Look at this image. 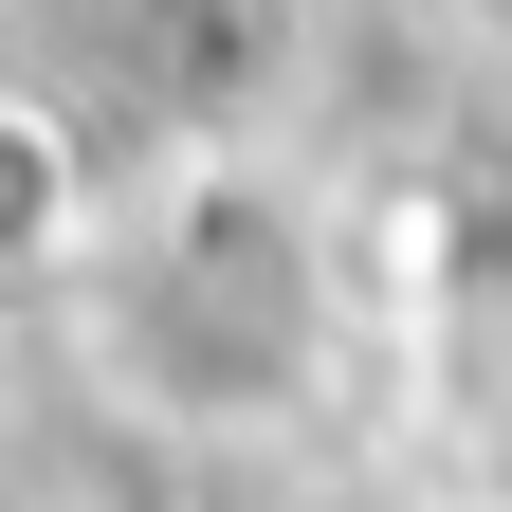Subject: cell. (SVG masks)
<instances>
[{
  "mask_svg": "<svg viewBox=\"0 0 512 512\" xmlns=\"http://www.w3.org/2000/svg\"><path fill=\"white\" fill-rule=\"evenodd\" d=\"M55 238H74V147H55L37 110H0V275L55 256Z\"/></svg>",
  "mask_w": 512,
  "mask_h": 512,
  "instance_id": "1",
  "label": "cell"
}]
</instances>
